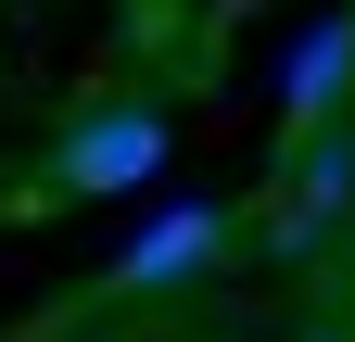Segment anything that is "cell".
I'll return each mask as SVG.
<instances>
[{
    "label": "cell",
    "instance_id": "1",
    "mask_svg": "<svg viewBox=\"0 0 355 342\" xmlns=\"http://www.w3.org/2000/svg\"><path fill=\"white\" fill-rule=\"evenodd\" d=\"M153 165H165V114H153V102H102V114H76V127H64L51 178L102 203V190H140Z\"/></svg>",
    "mask_w": 355,
    "mask_h": 342
},
{
    "label": "cell",
    "instance_id": "2",
    "mask_svg": "<svg viewBox=\"0 0 355 342\" xmlns=\"http://www.w3.org/2000/svg\"><path fill=\"white\" fill-rule=\"evenodd\" d=\"M216 253H229V216L216 203H165V216L114 253V291H165V279H203Z\"/></svg>",
    "mask_w": 355,
    "mask_h": 342
},
{
    "label": "cell",
    "instance_id": "3",
    "mask_svg": "<svg viewBox=\"0 0 355 342\" xmlns=\"http://www.w3.org/2000/svg\"><path fill=\"white\" fill-rule=\"evenodd\" d=\"M343 76H355V13H330V26L292 38V64H279V127H292V140H304V127H330Z\"/></svg>",
    "mask_w": 355,
    "mask_h": 342
},
{
    "label": "cell",
    "instance_id": "4",
    "mask_svg": "<svg viewBox=\"0 0 355 342\" xmlns=\"http://www.w3.org/2000/svg\"><path fill=\"white\" fill-rule=\"evenodd\" d=\"M343 203H355V152H343V140H318V152L292 165V190H279V216H266V241H279V253H304V241L343 216Z\"/></svg>",
    "mask_w": 355,
    "mask_h": 342
}]
</instances>
